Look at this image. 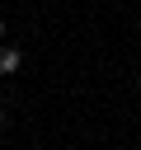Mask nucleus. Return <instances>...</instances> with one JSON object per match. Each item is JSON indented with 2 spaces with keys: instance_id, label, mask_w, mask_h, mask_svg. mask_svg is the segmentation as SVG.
I'll return each instance as SVG.
<instances>
[{
  "instance_id": "obj_1",
  "label": "nucleus",
  "mask_w": 141,
  "mask_h": 150,
  "mask_svg": "<svg viewBox=\"0 0 141 150\" xmlns=\"http://www.w3.org/2000/svg\"><path fill=\"white\" fill-rule=\"evenodd\" d=\"M19 66H24V52L19 47H0V75H14Z\"/></svg>"
},
{
  "instance_id": "obj_3",
  "label": "nucleus",
  "mask_w": 141,
  "mask_h": 150,
  "mask_svg": "<svg viewBox=\"0 0 141 150\" xmlns=\"http://www.w3.org/2000/svg\"><path fill=\"white\" fill-rule=\"evenodd\" d=\"M0 33H5V23H0Z\"/></svg>"
},
{
  "instance_id": "obj_2",
  "label": "nucleus",
  "mask_w": 141,
  "mask_h": 150,
  "mask_svg": "<svg viewBox=\"0 0 141 150\" xmlns=\"http://www.w3.org/2000/svg\"><path fill=\"white\" fill-rule=\"evenodd\" d=\"M0 117H5V98H0Z\"/></svg>"
}]
</instances>
